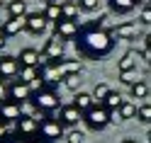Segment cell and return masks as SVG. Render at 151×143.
Masks as SVG:
<instances>
[{
    "instance_id": "obj_1",
    "label": "cell",
    "mask_w": 151,
    "mask_h": 143,
    "mask_svg": "<svg viewBox=\"0 0 151 143\" xmlns=\"http://www.w3.org/2000/svg\"><path fill=\"white\" fill-rule=\"evenodd\" d=\"M76 49L86 58H105L115 49V34L98 22H88L86 27H81V34L76 36Z\"/></svg>"
},
{
    "instance_id": "obj_2",
    "label": "cell",
    "mask_w": 151,
    "mask_h": 143,
    "mask_svg": "<svg viewBox=\"0 0 151 143\" xmlns=\"http://www.w3.org/2000/svg\"><path fill=\"white\" fill-rule=\"evenodd\" d=\"M83 121H86V126L93 129V131H102L112 121V112L105 107V104H95L93 109H88L83 114Z\"/></svg>"
},
{
    "instance_id": "obj_3",
    "label": "cell",
    "mask_w": 151,
    "mask_h": 143,
    "mask_svg": "<svg viewBox=\"0 0 151 143\" xmlns=\"http://www.w3.org/2000/svg\"><path fill=\"white\" fill-rule=\"evenodd\" d=\"M32 104L37 107V112H44V114H49L54 109H59V97H56V92L51 88H39L34 95V100Z\"/></svg>"
},
{
    "instance_id": "obj_4",
    "label": "cell",
    "mask_w": 151,
    "mask_h": 143,
    "mask_svg": "<svg viewBox=\"0 0 151 143\" xmlns=\"http://www.w3.org/2000/svg\"><path fill=\"white\" fill-rule=\"evenodd\" d=\"M39 126H42V121H37L32 114H22L20 121H17V136L34 138V136H39Z\"/></svg>"
},
{
    "instance_id": "obj_5",
    "label": "cell",
    "mask_w": 151,
    "mask_h": 143,
    "mask_svg": "<svg viewBox=\"0 0 151 143\" xmlns=\"http://www.w3.org/2000/svg\"><path fill=\"white\" fill-rule=\"evenodd\" d=\"M54 34L59 36V39H63V41L76 39V36L81 34V24L76 22V20H61V22L54 24Z\"/></svg>"
},
{
    "instance_id": "obj_6",
    "label": "cell",
    "mask_w": 151,
    "mask_h": 143,
    "mask_svg": "<svg viewBox=\"0 0 151 143\" xmlns=\"http://www.w3.org/2000/svg\"><path fill=\"white\" fill-rule=\"evenodd\" d=\"M39 136L46 141V143H51L56 138H61L63 136V124L61 121H56V119H46L42 121V126H39Z\"/></svg>"
},
{
    "instance_id": "obj_7",
    "label": "cell",
    "mask_w": 151,
    "mask_h": 143,
    "mask_svg": "<svg viewBox=\"0 0 151 143\" xmlns=\"http://www.w3.org/2000/svg\"><path fill=\"white\" fill-rule=\"evenodd\" d=\"M20 70H22V65L15 56H0V80L3 83L15 78V75H20Z\"/></svg>"
},
{
    "instance_id": "obj_8",
    "label": "cell",
    "mask_w": 151,
    "mask_h": 143,
    "mask_svg": "<svg viewBox=\"0 0 151 143\" xmlns=\"http://www.w3.org/2000/svg\"><path fill=\"white\" fill-rule=\"evenodd\" d=\"M42 56L46 61H61L63 58V39H59V36H51V39H46L44 49H42Z\"/></svg>"
},
{
    "instance_id": "obj_9",
    "label": "cell",
    "mask_w": 151,
    "mask_h": 143,
    "mask_svg": "<svg viewBox=\"0 0 151 143\" xmlns=\"http://www.w3.org/2000/svg\"><path fill=\"white\" fill-rule=\"evenodd\" d=\"M22 117V109H20V102H15V100H5V102H0V121H20Z\"/></svg>"
},
{
    "instance_id": "obj_10",
    "label": "cell",
    "mask_w": 151,
    "mask_h": 143,
    "mask_svg": "<svg viewBox=\"0 0 151 143\" xmlns=\"http://www.w3.org/2000/svg\"><path fill=\"white\" fill-rule=\"evenodd\" d=\"M34 97L32 95V85H27V83H22V80H15L12 85H10V100H15V102H29Z\"/></svg>"
},
{
    "instance_id": "obj_11",
    "label": "cell",
    "mask_w": 151,
    "mask_h": 143,
    "mask_svg": "<svg viewBox=\"0 0 151 143\" xmlns=\"http://www.w3.org/2000/svg\"><path fill=\"white\" fill-rule=\"evenodd\" d=\"M44 27H46V20H44L42 12H29V15L24 17V32L39 36V34L44 32Z\"/></svg>"
},
{
    "instance_id": "obj_12",
    "label": "cell",
    "mask_w": 151,
    "mask_h": 143,
    "mask_svg": "<svg viewBox=\"0 0 151 143\" xmlns=\"http://www.w3.org/2000/svg\"><path fill=\"white\" fill-rule=\"evenodd\" d=\"M83 119V112L76 109L73 104H68V107H61V114H59V121L63 124V126H76Z\"/></svg>"
},
{
    "instance_id": "obj_13",
    "label": "cell",
    "mask_w": 151,
    "mask_h": 143,
    "mask_svg": "<svg viewBox=\"0 0 151 143\" xmlns=\"http://www.w3.org/2000/svg\"><path fill=\"white\" fill-rule=\"evenodd\" d=\"M39 51L37 49H22L20 56H17V61H20L22 68H39Z\"/></svg>"
},
{
    "instance_id": "obj_14",
    "label": "cell",
    "mask_w": 151,
    "mask_h": 143,
    "mask_svg": "<svg viewBox=\"0 0 151 143\" xmlns=\"http://www.w3.org/2000/svg\"><path fill=\"white\" fill-rule=\"evenodd\" d=\"M56 68H59V75H61V80L63 78H68V75H78L81 73V61H56Z\"/></svg>"
},
{
    "instance_id": "obj_15",
    "label": "cell",
    "mask_w": 151,
    "mask_h": 143,
    "mask_svg": "<svg viewBox=\"0 0 151 143\" xmlns=\"http://www.w3.org/2000/svg\"><path fill=\"white\" fill-rule=\"evenodd\" d=\"M73 107H76V109H81L83 114H86L88 109L95 107V97H93L90 92H76V97H73Z\"/></svg>"
},
{
    "instance_id": "obj_16",
    "label": "cell",
    "mask_w": 151,
    "mask_h": 143,
    "mask_svg": "<svg viewBox=\"0 0 151 143\" xmlns=\"http://www.w3.org/2000/svg\"><path fill=\"white\" fill-rule=\"evenodd\" d=\"M112 34H115L117 39L129 41V39H134V36H137V24H132V22H122V24H117V27H112Z\"/></svg>"
},
{
    "instance_id": "obj_17",
    "label": "cell",
    "mask_w": 151,
    "mask_h": 143,
    "mask_svg": "<svg viewBox=\"0 0 151 143\" xmlns=\"http://www.w3.org/2000/svg\"><path fill=\"white\" fill-rule=\"evenodd\" d=\"M107 5L115 15H129L137 7V0H107Z\"/></svg>"
},
{
    "instance_id": "obj_18",
    "label": "cell",
    "mask_w": 151,
    "mask_h": 143,
    "mask_svg": "<svg viewBox=\"0 0 151 143\" xmlns=\"http://www.w3.org/2000/svg\"><path fill=\"white\" fill-rule=\"evenodd\" d=\"M44 20L46 22H61L63 20V12H61V3H46V7H44Z\"/></svg>"
},
{
    "instance_id": "obj_19",
    "label": "cell",
    "mask_w": 151,
    "mask_h": 143,
    "mask_svg": "<svg viewBox=\"0 0 151 143\" xmlns=\"http://www.w3.org/2000/svg\"><path fill=\"white\" fill-rule=\"evenodd\" d=\"M117 68H119V73H134L137 70V51H127L119 58Z\"/></svg>"
},
{
    "instance_id": "obj_20",
    "label": "cell",
    "mask_w": 151,
    "mask_h": 143,
    "mask_svg": "<svg viewBox=\"0 0 151 143\" xmlns=\"http://www.w3.org/2000/svg\"><path fill=\"white\" fill-rule=\"evenodd\" d=\"M3 34L5 36H15V34H20L22 29H24V20H17V17H10L7 22H3Z\"/></svg>"
},
{
    "instance_id": "obj_21",
    "label": "cell",
    "mask_w": 151,
    "mask_h": 143,
    "mask_svg": "<svg viewBox=\"0 0 151 143\" xmlns=\"http://www.w3.org/2000/svg\"><path fill=\"white\" fill-rule=\"evenodd\" d=\"M7 12H10V17H17V20H24V17L29 15L24 0H10V3H7Z\"/></svg>"
},
{
    "instance_id": "obj_22",
    "label": "cell",
    "mask_w": 151,
    "mask_h": 143,
    "mask_svg": "<svg viewBox=\"0 0 151 143\" xmlns=\"http://www.w3.org/2000/svg\"><path fill=\"white\" fill-rule=\"evenodd\" d=\"M20 80L32 85V83H42V68H22L20 70Z\"/></svg>"
},
{
    "instance_id": "obj_23",
    "label": "cell",
    "mask_w": 151,
    "mask_h": 143,
    "mask_svg": "<svg viewBox=\"0 0 151 143\" xmlns=\"http://www.w3.org/2000/svg\"><path fill=\"white\" fill-rule=\"evenodd\" d=\"M78 3H68V0H63L61 3V12H63V20H76L78 17Z\"/></svg>"
},
{
    "instance_id": "obj_24",
    "label": "cell",
    "mask_w": 151,
    "mask_h": 143,
    "mask_svg": "<svg viewBox=\"0 0 151 143\" xmlns=\"http://www.w3.org/2000/svg\"><path fill=\"white\" fill-rule=\"evenodd\" d=\"M129 90H132V97H134V100H144L146 95H149V85H146L144 80H137Z\"/></svg>"
},
{
    "instance_id": "obj_25",
    "label": "cell",
    "mask_w": 151,
    "mask_h": 143,
    "mask_svg": "<svg viewBox=\"0 0 151 143\" xmlns=\"http://www.w3.org/2000/svg\"><path fill=\"white\" fill-rule=\"evenodd\" d=\"M117 112H119V117H122V119H132V117H137V112H139V109H137V104H132V102H122Z\"/></svg>"
},
{
    "instance_id": "obj_26",
    "label": "cell",
    "mask_w": 151,
    "mask_h": 143,
    "mask_svg": "<svg viewBox=\"0 0 151 143\" xmlns=\"http://www.w3.org/2000/svg\"><path fill=\"white\" fill-rule=\"evenodd\" d=\"M122 102H124V100H122V97H119V92H110V95H107V100H105V102H102V104H105V107H107L110 112H117Z\"/></svg>"
},
{
    "instance_id": "obj_27",
    "label": "cell",
    "mask_w": 151,
    "mask_h": 143,
    "mask_svg": "<svg viewBox=\"0 0 151 143\" xmlns=\"http://www.w3.org/2000/svg\"><path fill=\"white\" fill-rule=\"evenodd\" d=\"M110 92H112V90L107 88L105 83H98V85H95V90H93V97H95V102H105Z\"/></svg>"
},
{
    "instance_id": "obj_28",
    "label": "cell",
    "mask_w": 151,
    "mask_h": 143,
    "mask_svg": "<svg viewBox=\"0 0 151 143\" xmlns=\"http://www.w3.org/2000/svg\"><path fill=\"white\" fill-rule=\"evenodd\" d=\"M137 119L141 124H151V104H141L139 112H137Z\"/></svg>"
},
{
    "instance_id": "obj_29",
    "label": "cell",
    "mask_w": 151,
    "mask_h": 143,
    "mask_svg": "<svg viewBox=\"0 0 151 143\" xmlns=\"http://www.w3.org/2000/svg\"><path fill=\"white\" fill-rule=\"evenodd\" d=\"M98 5H100V0H78V7L83 12H95Z\"/></svg>"
},
{
    "instance_id": "obj_30",
    "label": "cell",
    "mask_w": 151,
    "mask_h": 143,
    "mask_svg": "<svg viewBox=\"0 0 151 143\" xmlns=\"http://www.w3.org/2000/svg\"><path fill=\"white\" fill-rule=\"evenodd\" d=\"M66 141H68V143H83V131L71 129V131H68V136H66Z\"/></svg>"
},
{
    "instance_id": "obj_31",
    "label": "cell",
    "mask_w": 151,
    "mask_h": 143,
    "mask_svg": "<svg viewBox=\"0 0 151 143\" xmlns=\"http://www.w3.org/2000/svg\"><path fill=\"white\" fill-rule=\"evenodd\" d=\"M78 75H81V73H78ZM78 75H68V78H63V85H66L68 90H78V83H81Z\"/></svg>"
},
{
    "instance_id": "obj_32",
    "label": "cell",
    "mask_w": 151,
    "mask_h": 143,
    "mask_svg": "<svg viewBox=\"0 0 151 143\" xmlns=\"http://www.w3.org/2000/svg\"><path fill=\"white\" fill-rule=\"evenodd\" d=\"M139 20L144 22V24H151V5L141 7V15H139Z\"/></svg>"
},
{
    "instance_id": "obj_33",
    "label": "cell",
    "mask_w": 151,
    "mask_h": 143,
    "mask_svg": "<svg viewBox=\"0 0 151 143\" xmlns=\"http://www.w3.org/2000/svg\"><path fill=\"white\" fill-rule=\"evenodd\" d=\"M5 100H10V88L0 80V102H5Z\"/></svg>"
},
{
    "instance_id": "obj_34",
    "label": "cell",
    "mask_w": 151,
    "mask_h": 143,
    "mask_svg": "<svg viewBox=\"0 0 151 143\" xmlns=\"http://www.w3.org/2000/svg\"><path fill=\"white\" fill-rule=\"evenodd\" d=\"M119 75H122V83H127L129 88H132V85L137 83V80H134V73H119Z\"/></svg>"
},
{
    "instance_id": "obj_35",
    "label": "cell",
    "mask_w": 151,
    "mask_h": 143,
    "mask_svg": "<svg viewBox=\"0 0 151 143\" xmlns=\"http://www.w3.org/2000/svg\"><path fill=\"white\" fill-rule=\"evenodd\" d=\"M146 56H151V34H146V51H144Z\"/></svg>"
},
{
    "instance_id": "obj_36",
    "label": "cell",
    "mask_w": 151,
    "mask_h": 143,
    "mask_svg": "<svg viewBox=\"0 0 151 143\" xmlns=\"http://www.w3.org/2000/svg\"><path fill=\"white\" fill-rule=\"evenodd\" d=\"M5 39H7V36H5V34H3V29H0V49H3V46H5V44H7V41H5Z\"/></svg>"
},
{
    "instance_id": "obj_37",
    "label": "cell",
    "mask_w": 151,
    "mask_h": 143,
    "mask_svg": "<svg viewBox=\"0 0 151 143\" xmlns=\"http://www.w3.org/2000/svg\"><path fill=\"white\" fill-rule=\"evenodd\" d=\"M5 133H7L5 131V121H0V138H5Z\"/></svg>"
},
{
    "instance_id": "obj_38",
    "label": "cell",
    "mask_w": 151,
    "mask_h": 143,
    "mask_svg": "<svg viewBox=\"0 0 151 143\" xmlns=\"http://www.w3.org/2000/svg\"><path fill=\"white\" fill-rule=\"evenodd\" d=\"M137 3H141V5L146 7V5H151V0H137Z\"/></svg>"
},
{
    "instance_id": "obj_39",
    "label": "cell",
    "mask_w": 151,
    "mask_h": 143,
    "mask_svg": "<svg viewBox=\"0 0 151 143\" xmlns=\"http://www.w3.org/2000/svg\"><path fill=\"white\" fill-rule=\"evenodd\" d=\"M17 143H34L32 138H22V141H17Z\"/></svg>"
},
{
    "instance_id": "obj_40",
    "label": "cell",
    "mask_w": 151,
    "mask_h": 143,
    "mask_svg": "<svg viewBox=\"0 0 151 143\" xmlns=\"http://www.w3.org/2000/svg\"><path fill=\"white\" fill-rule=\"evenodd\" d=\"M122 143H137L134 138H124V141H122Z\"/></svg>"
},
{
    "instance_id": "obj_41",
    "label": "cell",
    "mask_w": 151,
    "mask_h": 143,
    "mask_svg": "<svg viewBox=\"0 0 151 143\" xmlns=\"http://www.w3.org/2000/svg\"><path fill=\"white\" fill-rule=\"evenodd\" d=\"M46 3H59V0H46Z\"/></svg>"
},
{
    "instance_id": "obj_42",
    "label": "cell",
    "mask_w": 151,
    "mask_h": 143,
    "mask_svg": "<svg viewBox=\"0 0 151 143\" xmlns=\"http://www.w3.org/2000/svg\"><path fill=\"white\" fill-rule=\"evenodd\" d=\"M149 141H151V129H149Z\"/></svg>"
},
{
    "instance_id": "obj_43",
    "label": "cell",
    "mask_w": 151,
    "mask_h": 143,
    "mask_svg": "<svg viewBox=\"0 0 151 143\" xmlns=\"http://www.w3.org/2000/svg\"><path fill=\"white\" fill-rule=\"evenodd\" d=\"M0 5H3V0H0Z\"/></svg>"
}]
</instances>
